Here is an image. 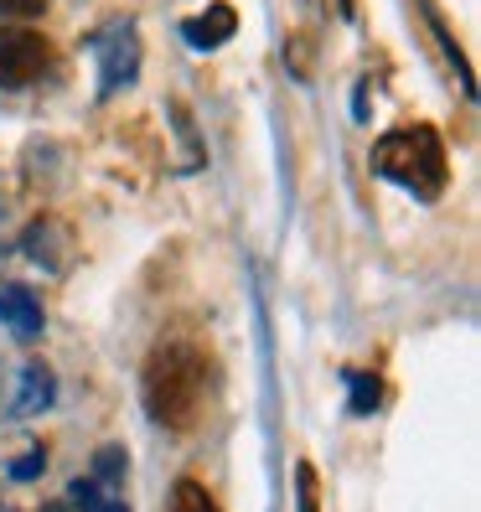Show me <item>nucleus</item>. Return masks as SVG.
Returning a JSON list of instances; mask_svg holds the SVG:
<instances>
[{
	"label": "nucleus",
	"mask_w": 481,
	"mask_h": 512,
	"mask_svg": "<svg viewBox=\"0 0 481 512\" xmlns=\"http://www.w3.org/2000/svg\"><path fill=\"white\" fill-rule=\"evenodd\" d=\"M125 450H119V445H104L99 450V456H94V481H99V487H114V481H125Z\"/></svg>",
	"instance_id": "nucleus-12"
},
{
	"label": "nucleus",
	"mask_w": 481,
	"mask_h": 512,
	"mask_svg": "<svg viewBox=\"0 0 481 512\" xmlns=\"http://www.w3.org/2000/svg\"><path fill=\"white\" fill-rule=\"evenodd\" d=\"M182 32H187L192 47H207V52H213V47H223V42L238 32V11L228 6V0H218V6H207L202 16H192Z\"/></svg>",
	"instance_id": "nucleus-8"
},
{
	"label": "nucleus",
	"mask_w": 481,
	"mask_h": 512,
	"mask_svg": "<svg viewBox=\"0 0 481 512\" xmlns=\"http://www.w3.org/2000/svg\"><path fill=\"white\" fill-rule=\"evenodd\" d=\"M347 388H352V414H373L378 409V378L373 373H347Z\"/></svg>",
	"instance_id": "nucleus-11"
},
{
	"label": "nucleus",
	"mask_w": 481,
	"mask_h": 512,
	"mask_svg": "<svg viewBox=\"0 0 481 512\" xmlns=\"http://www.w3.org/2000/svg\"><path fill=\"white\" fill-rule=\"evenodd\" d=\"M166 512H223L213 497H207V487L202 481H192V476H182L171 487V502H166Z\"/></svg>",
	"instance_id": "nucleus-9"
},
{
	"label": "nucleus",
	"mask_w": 481,
	"mask_h": 512,
	"mask_svg": "<svg viewBox=\"0 0 481 512\" xmlns=\"http://www.w3.org/2000/svg\"><path fill=\"white\" fill-rule=\"evenodd\" d=\"M57 399V378L47 363H26L21 368V383H16V399H11V414H42L52 409Z\"/></svg>",
	"instance_id": "nucleus-6"
},
{
	"label": "nucleus",
	"mask_w": 481,
	"mask_h": 512,
	"mask_svg": "<svg viewBox=\"0 0 481 512\" xmlns=\"http://www.w3.org/2000/svg\"><path fill=\"white\" fill-rule=\"evenodd\" d=\"M52 73V47L32 26H0V88H32Z\"/></svg>",
	"instance_id": "nucleus-3"
},
{
	"label": "nucleus",
	"mask_w": 481,
	"mask_h": 512,
	"mask_svg": "<svg viewBox=\"0 0 481 512\" xmlns=\"http://www.w3.org/2000/svg\"><path fill=\"white\" fill-rule=\"evenodd\" d=\"M94 512H130V507H125V502H114V497H104V502H99Z\"/></svg>",
	"instance_id": "nucleus-19"
},
{
	"label": "nucleus",
	"mask_w": 481,
	"mask_h": 512,
	"mask_svg": "<svg viewBox=\"0 0 481 512\" xmlns=\"http://www.w3.org/2000/svg\"><path fill=\"white\" fill-rule=\"evenodd\" d=\"M26 254L57 275V269H68V259H73V238H68V228L57 218H42V223L26 228Z\"/></svg>",
	"instance_id": "nucleus-5"
},
{
	"label": "nucleus",
	"mask_w": 481,
	"mask_h": 512,
	"mask_svg": "<svg viewBox=\"0 0 481 512\" xmlns=\"http://www.w3.org/2000/svg\"><path fill=\"white\" fill-rule=\"evenodd\" d=\"M68 497H73V502H78L83 512H94V507L104 502V492H99V481H94V476H78L73 487H68Z\"/></svg>",
	"instance_id": "nucleus-17"
},
{
	"label": "nucleus",
	"mask_w": 481,
	"mask_h": 512,
	"mask_svg": "<svg viewBox=\"0 0 481 512\" xmlns=\"http://www.w3.org/2000/svg\"><path fill=\"white\" fill-rule=\"evenodd\" d=\"M425 16H430V26H435V37H440V47L450 52V63H456V73H461V83H466V94H471V63H466V52L456 47V37H450V26H445V16L425 0Z\"/></svg>",
	"instance_id": "nucleus-10"
},
{
	"label": "nucleus",
	"mask_w": 481,
	"mask_h": 512,
	"mask_svg": "<svg viewBox=\"0 0 481 512\" xmlns=\"http://www.w3.org/2000/svg\"><path fill=\"white\" fill-rule=\"evenodd\" d=\"M140 399L161 430H192L207 404V352L197 342L156 347L140 373Z\"/></svg>",
	"instance_id": "nucleus-1"
},
{
	"label": "nucleus",
	"mask_w": 481,
	"mask_h": 512,
	"mask_svg": "<svg viewBox=\"0 0 481 512\" xmlns=\"http://www.w3.org/2000/svg\"><path fill=\"white\" fill-rule=\"evenodd\" d=\"M42 471H47V450H42V445L11 461V476H16V481H32V476H42Z\"/></svg>",
	"instance_id": "nucleus-16"
},
{
	"label": "nucleus",
	"mask_w": 481,
	"mask_h": 512,
	"mask_svg": "<svg viewBox=\"0 0 481 512\" xmlns=\"http://www.w3.org/2000/svg\"><path fill=\"white\" fill-rule=\"evenodd\" d=\"M0 321H6L16 337H37V331L47 326L42 321V300L26 285H6V290H0Z\"/></svg>",
	"instance_id": "nucleus-7"
},
{
	"label": "nucleus",
	"mask_w": 481,
	"mask_h": 512,
	"mask_svg": "<svg viewBox=\"0 0 481 512\" xmlns=\"http://www.w3.org/2000/svg\"><path fill=\"white\" fill-rule=\"evenodd\" d=\"M94 57H99V88L114 94V88H130L135 73H140V37L135 26H104L94 37Z\"/></svg>",
	"instance_id": "nucleus-4"
},
{
	"label": "nucleus",
	"mask_w": 481,
	"mask_h": 512,
	"mask_svg": "<svg viewBox=\"0 0 481 512\" xmlns=\"http://www.w3.org/2000/svg\"><path fill=\"white\" fill-rule=\"evenodd\" d=\"M42 11H47V0H0V16H11V21L42 16Z\"/></svg>",
	"instance_id": "nucleus-18"
},
{
	"label": "nucleus",
	"mask_w": 481,
	"mask_h": 512,
	"mask_svg": "<svg viewBox=\"0 0 481 512\" xmlns=\"http://www.w3.org/2000/svg\"><path fill=\"white\" fill-rule=\"evenodd\" d=\"M171 125H176V135H182V145H187V171L192 166H202V140H197V130H192V114H187V104H171Z\"/></svg>",
	"instance_id": "nucleus-13"
},
{
	"label": "nucleus",
	"mask_w": 481,
	"mask_h": 512,
	"mask_svg": "<svg viewBox=\"0 0 481 512\" xmlns=\"http://www.w3.org/2000/svg\"><path fill=\"white\" fill-rule=\"evenodd\" d=\"M295 497H300V512H321V481H316L311 461L295 466Z\"/></svg>",
	"instance_id": "nucleus-14"
},
{
	"label": "nucleus",
	"mask_w": 481,
	"mask_h": 512,
	"mask_svg": "<svg viewBox=\"0 0 481 512\" xmlns=\"http://www.w3.org/2000/svg\"><path fill=\"white\" fill-rule=\"evenodd\" d=\"M285 63H290V73H295L300 83H311V37H306V32H295V37L285 42Z\"/></svg>",
	"instance_id": "nucleus-15"
},
{
	"label": "nucleus",
	"mask_w": 481,
	"mask_h": 512,
	"mask_svg": "<svg viewBox=\"0 0 481 512\" xmlns=\"http://www.w3.org/2000/svg\"><path fill=\"white\" fill-rule=\"evenodd\" d=\"M373 171L388 176L394 187L414 192L435 202L450 182V161H445V145L430 125H404V130H388L378 145H373Z\"/></svg>",
	"instance_id": "nucleus-2"
}]
</instances>
